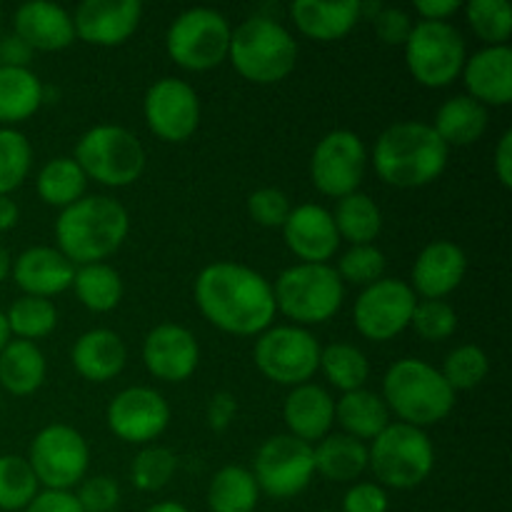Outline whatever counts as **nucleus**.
Returning a JSON list of instances; mask_svg holds the SVG:
<instances>
[{
    "instance_id": "nucleus-1",
    "label": "nucleus",
    "mask_w": 512,
    "mask_h": 512,
    "mask_svg": "<svg viewBox=\"0 0 512 512\" xmlns=\"http://www.w3.org/2000/svg\"><path fill=\"white\" fill-rule=\"evenodd\" d=\"M193 295L200 315L213 328L238 338H258L278 315L273 285L258 270L230 260L205 265L195 278Z\"/></svg>"
},
{
    "instance_id": "nucleus-2",
    "label": "nucleus",
    "mask_w": 512,
    "mask_h": 512,
    "mask_svg": "<svg viewBox=\"0 0 512 512\" xmlns=\"http://www.w3.org/2000/svg\"><path fill=\"white\" fill-rule=\"evenodd\" d=\"M450 148L423 120H400L378 135L373 168L385 185L400 190L425 188L448 168Z\"/></svg>"
},
{
    "instance_id": "nucleus-3",
    "label": "nucleus",
    "mask_w": 512,
    "mask_h": 512,
    "mask_svg": "<svg viewBox=\"0 0 512 512\" xmlns=\"http://www.w3.org/2000/svg\"><path fill=\"white\" fill-rule=\"evenodd\" d=\"M130 233V215L123 203L108 195H83L60 210L55 220L58 250L75 265L105 263L120 250Z\"/></svg>"
},
{
    "instance_id": "nucleus-4",
    "label": "nucleus",
    "mask_w": 512,
    "mask_h": 512,
    "mask_svg": "<svg viewBox=\"0 0 512 512\" xmlns=\"http://www.w3.org/2000/svg\"><path fill=\"white\" fill-rule=\"evenodd\" d=\"M380 398L398 423L420 430L443 423L455 408L453 388L438 368L420 358H403L390 365Z\"/></svg>"
},
{
    "instance_id": "nucleus-5",
    "label": "nucleus",
    "mask_w": 512,
    "mask_h": 512,
    "mask_svg": "<svg viewBox=\"0 0 512 512\" xmlns=\"http://www.w3.org/2000/svg\"><path fill=\"white\" fill-rule=\"evenodd\" d=\"M228 60L248 83L275 85L295 70L298 40L280 20L253 15L230 35Z\"/></svg>"
},
{
    "instance_id": "nucleus-6",
    "label": "nucleus",
    "mask_w": 512,
    "mask_h": 512,
    "mask_svg": "<svg viewBox=\"0 0 512 512\" xmlns=\"http://www.w3.org/2000/svg\"><path fill=\"white\" fill-rule=\"evenodd\" d=\"M278 313L298 328L328 323L338 315L345 300V285L330 263H295L273 283Z\"/></svg>"
},
{
    "instance_id": "nucleus-7",
    "label": "nucleus",
    "mask_w": 512,
    "mask_h": 512,
    "mask_svg": "<svg viewBox=\"0 0 512 512\" xmlns=\"http://www.w3.org/2000/svg\"><path fill=\"white\" fill-rule=\"evenodd\" d=\"M73 160L85 178L105 188H128L145 173V148L123 125H93L80 135Z\"/></svg>"
},
{
    "instance_id": "nucleus-8",
    "label": "nucleus",
    "mask_w": 512,
    "mask_h": 512,
    "mask_svg": "<svg viewBox=\"0 0 512 512\" xmlns=\"http://www.w3.org/2000/svg\"><path fill=\"white\" fill-rule=\"evenodd\" d=\"M433 468V440L413 425L390 423L368 445V470L383 488L413 490L430 478Z\"/></svg>"
},
{
    "instance_id": "nucleus-9",
    "label": "nucleus",
    "mask_w": 512,
    "mask_h": 512,
    "mask_svg": "<svg viewBox=\"0 0 512 512\" xmlns=\"http://www.w3.org/2000/svg\"><path fill=\"white\" fill-rule=\"evenodd\" d=\"M228 18L215 8H188L170 23L165 33V50L178 68L190 73H208L228 60Z\"/></svg>"
},
{
    "instance_id": "nucleus-10",
    "label": "nucleus",
    "mask_w": 512,
    "mask_h": 512,
    "mask_svg": "<svg viewBox=\"0 0 512 512\" xmlns=\"http://www.w3.org/2000/svg\"><path fill=\"white\" fill-rule=\"evenodd\" d=\"M405 65L415 83L423 88H448L460 78L468 60V45L463 33L453 23H413L408 40L403 45Z\"/></svg>"
},
{
    "instance_id": "nucleus-11",
    "label": "nucleus",
    "mask_w": 512,
    "mask_h": 512,
    "mask_svg": "<svg viewBox=\"0 0 512 512\" xmlns=\"http://www.w3.org/2000/svg\"><path fill=\"white\" fill-rule=\"evenodd\" d=\"M320 348L313 333L298 325H270L258 335L253 348V360L260 375L275 385L298 388L313 380L318 373Z\"/></svg>"
},
{
    "instance_id": "nucleus-12",
    "label": "nucleus",
    "mask_w": 512,
    "mask_h": 512,
    "mask_svg": "<svg viewBox=\"0 0 512 512\" xmlns=\"http://www.w3.org/2000/svg\"><path fill=\"white\" fill-rule=\"evenodd\" d=\"M28 465L38 485L45 490H68L73 493L90 468V448L83 433L70 425L53 423L38 430L28 450Z\"/></svg>"
},
{
    "instance_id": "nucleus-13",
    "label": "nucleus",
    "mask_w": 512,
    "mask_h": 512,
    "mask_svg": "<svg viewBox=\"0 0 512 512\" xmlns=\"http://www.w3.org/2000/svg\"><path fill=\"white\" fill-rule=\"evenodd\" d=\"M250 473H253L260 493H265L268 498H295L313 483V445L303 443L288 433L273 435L258 448Z\"/></svg>"
},
{
    "instance_id": "nucleus-14",
    "label": "nucleus",
    "mask_w": 512,
    "mask_h": 512,
    "mask_svg": "<svg viewBox=\"0 0 512 512\" xmlns=\"http://www.w3.org/2000/svg\"><path fill=\"white\" fill-rule=\"evenodd\" d=\"M368 170V148L353 130H330L318 140L310 158V180L328 198L358 193Z\"/></svg>"
},
{
    "instance_id": "nucleus-15",
    "label": "nucleus",
    "mask_w": 512,
    "mask_h": 512,
    "mask_svg": "<svg viewBox=\"0 0 512 512\" xmlns=\"http://www.w3.org/2000/svg\"><path fill=\"white\" fill-rule=\"evenodd\" d=\"M418 295L405 280L380 278L363 288L353 305V323L363 338L388 343L410 328Z\"/></svg>"
},
{
    "instance_id": "nucleus-16",
    "label": "nucleus",
    "mask_w": 512,
    "mask_h": 512,
    "mask_svg": "<svg viewBox=\"0 0 512 512\" xmlns=\"http://www.w3.org/2000/svg\"><path fill=\"white\" fill-rule=\"evenodd\" d=\"M200 98L180 78H160L145 90L143 118L150 133L163 143H185L200 125Z\"/></svg>"
},
{
    "instance_id": "nucleus-17",
    "label": "nucleus",
    "mask_w": 512,
    "mask_h": 512,
    "mask_svg": "<svg viewBox=\"0 0 512 512\" xmlns=\"http://www.w3.org/2000/svg\"><path fill=\"white\" fill-rule=\"evenodd\" d=\"M110 433L130 445H153L170 425V405L148 385L125 388L105 410Z\"/></svg>"
},
{
    "instance_id": "nucleus-18",
    "label": "nucleus",
    "mask_w": 512,
    "mask_h": 512,
    "mask_svg": "<svg viewBox=\"0 0 512 512\" xmlns=\"http://www.w3.org/2000/svg\"><path fill=\"white\" fill-rule=\"evenodd\" d=\"M75 40L95 48H118L135 35L143 20L140 0H83L75 8Z\"/></svg>"
},
{
    "instance_id": "nucleus-19",
    "label": "nucleus",
    "mask_w": 512,
    "mask_h": 512,
    "mask_svg": "<svg viewBox=\"0 0 512 512\" xmlns=\"http://www.w3.org/2000/svg\"><path fill=\"white\" fill-rule=\"evenodd\" d=\"M200 345L185 325L160 323L145 335L143 365L155 380L185 383L198 370Z\"/></svg>"
},
{
    "instance_id": "nucleus-20",
    "label": "nucleus",
    "mask_w": 512,
    "mask_h": 512,
    "mask_svg": "<svg viewBox=\"0 0 512 512\" xmlns=\"http://www.w3.org/2000/svg\"><path fill=\"white\" fill-rule=\"evenodd\" d=\"M280 230L288 250L300 263H330L340 248L333 213L318 203L295 205Z\"/></svg>"
},
{
    "instance_id": "nucleus-21",
    "label": "nucleus",
    "mask_w": 512,
    "mask_h": 512,
    "mask_svg": "<svg viewBox=\"0 0 512 512\" xmlns=\"http://www.w3.org/2000/svg\"><path fill=\"white\" fill-rule=\"evenodd\" d=\"M468 275V255L453 240H433L413 263V293L418 300H445L463 285Z\"/></svg>"
},
{
    "instance_id": "nucleus-22",
    "label": "nucleus",
    "mask_w": 512,
    "mask_h": 512,
    "mask_svg": "<svg viewBox=\"0 0 512 512\" xmlns=\"http://www.w3.org/2000/svg\"><path fill=\"white\" fill-rule=\"evenodd\" d=\"M463 85L473 100L485 108H505L512 100V50L510 45L480 48L463 65Z\"/></svg>"
},
{
    "instance_id": "nucleus-23",
    "label": "nucleus",
    "mask_w": 512,
    "mask_h": 512,
    "mask_svg": "<svg viewBox=\"0 0 512 512\" xmlns=\"http://www.w3.org/2000/svg\"><path fill=\"white\" fill-rule=\"evenodd\" d=\"M10 275H13L15 285L23 290V295L50 300L55 298V295L70 290L75 265L70 263L58 248H50V245H33V248L23 250V253L13 260Z\"/></svg>"
},
{
    "instance_id": "nucleus-24",
    "label": "nucleus",
    "mask_w": 512,
    "mask_h": 512,
    "mask_svg": "<svg viewBox=\"0 0 512 512\" xmlns=\"http://www.w3.org/2000/svg\"><path fill=\"white\" fill-rule=\"evenodd\" d=\"M13 33L38 53H58L75 43L73 18L68 10L48 0L23 3L13 15Z\"/></svg>"
},
{
    "instance_id": "nucleus-25",
    "label": "nucleus",
    "mask_w": 512,
    "mask_h": 512,
    "mask_svg": "<svg viewBox=\"0 0 512 512\" xmlns=\"http://www.w3.org/2000/svg\"><path fill=\"white\" fill-rule=\"evenodd\" d=\"M283 423L288 435L315 445L330 435L335 423V400L325 388L315 383L290 388L283 403Z\"/></svg>"
},
{
    "instance_id": "nucleus-26",
    "label": "nucleus",
    "mask_w": 512,
    "mask_h": 512,
    "mask_svg": "<svg viewBox=\"0 0 512 512\" xmlns=\"http://www.w3.org/2000/svg\"><path fill=\"white\" fill-rule=\"evenodd\" d=\"M70 363L83 380L98 385L108 383L123 373L128 363V348L115 330L93 328L73 343Z\"/></svg>"
},
{
    "instance_id": "nucleus-27",
    "label": "nucleus",
    "mask_w": 512,
    "mask_h": 512,
    "mask_svg": "<svg viewBox=\"0 0 512 512\" xmlns=\"http://www.w3.org/2000/svg\"><path fill=\"white\" fill-rule=\"evenodd\" d=\"M290 18L305 38L333 43L345 38L360 23V0H343V3L295 0L290 5Z\"/></svg>"
},
{
    "instance_id": "nucleus-28",
    "label": "nucleus",
    "mask_w": 512,
    "mask_h": 512,
    "mask_svg": "<svg viewBox=\"0 0 512 512\" xmlns=\"http://www.w3.org/2000/svg\"><path fill=\"white\" fill-rule=\"evenodd\" d=\"M48 375V360L38 343L10 338L8 345L0 350V390L15 395V398H28L38 393Z\"/></svg>"
},
{
    "instance_id": "nucleus-29",
    "label": "nucleus",
    "mask_w": 512,
    "mask_h": 512,
    "mask_svg": "<svg viewBox=\"0 0 512 512\" xmlns=\"http://www.w3.org/2000/svg\"><path fill=\"white\" fill-rule=\"evenodd\" d=\"M488 120V108L463 93L445 100L430 125L448 148H465L483 138L488 130Z\"/></svg>"
},
{
    "instance_id": "nucleus-30",
    "label": "nucleus",
    "mask_w": 512,
    "mask_h": 512,
    "mask_svg": "<svg viewBox=\"0 0 512 512\" xmlns=\"http://www.w3.org/2000/svg\"><path fill=\"white\" fill-rule=\"evenodd\" d=\"M335 423H340L345 435L360 440H375L390 425V410L380 393L368 388L343 393V398L335 400Z\"/></svg>"
},
{
    "instance_id": "nucleus-31",
    "label": "nucleus",
    "mask_w": 512,
    "mask_h": 512,
    "mask_svg": "<svg viewBox=\"0 0 512 512\" xmlns=\"http://www.w3.org/2000/svg\"><path fill=\"white\" fill-rule=\"evenodd\" d=\"M45 103V85L30 68H0V128L33 118Z\"/></svg>"
},
{
    "instance_id": "nucleus-32",
    "label": "nucleus",
    "mask_w": 512,
    "mask_h": 512,
    "mask_svg": "<svg viewBox=\"0 0 512 512\" xmlns=\"http://www.w3.org/2000/svg\"><path fill=\"white\" fill-rule=\"evenodd\" d=\"M315 475L333 483H353L368 470V445L345 433L325 435L313 445Z\"/></svg>"
},
{
    "instance_id": "nucleus-33",
    "label": "nucleus",
    "mask_w": 512,
    "mask_h": 512,
    "mask_svg": "<svg viewBox=\"0 0 512 512\" xmlns=\"http://www.w3.org/2000/svg\"><path fill=\"white\" fill-rule=\"evenodd\" d=\"M75 298L80 300L85 310L90 313H110L123 300V278L118 270L108 263H93L75 268L73 285Z\"/></svg>"
},
{
    "instance_id": "nucleus-34",
    "label": "nucleus",
    "mask_w": 512,
    "mask_h": 512,
    "mask_svg": "<svg viewBox=\"0 0 512 512\" xmlns=\"http://www.w3.org/2000/svg\"><path fill=\"white\" fill-rule=\"evenodd\" d=\"M85 188H88V178L80 170V165L68 155H58V158L48 160L38 170V178H35L38 198L50 208L65 210L68 205L78 203L85 195Z\"/></svg>"
},
{
    "instance_id": "nucleus-35",
    "label": "nucleus",
    "mask_w": 512,
    "mask_h": 512,
    "mask_svg": "<svg viewBox=\"0 0 512 512\" xmlns=\"http://www.w3.org/2000/svg\"><path fill=\"white\" fill-rule=\"evenodd\" d=\"M260 503V488L253 473L243 465H225L208 485L210 512H255Z\"/></svg>"
},
{
    "instance_id": "nucleus-36",
    "label": "nucleus",
    "mask_w": 512,
    "mask_h": 512,
    "mask_svg": "<svg viewBox=\"0 0 512 512\" xmlns=\"http://www.w3.org/2000/svg\"><path fill=\"white\" fill-rule=\"evenodd\" d=\"M333 220L340 243L348 240L350 245H373L383 230V213H380L378 203L360 190L338 200Z\"/></svg>"
},
{
    "instance_id": "nucleus-37",
    "label": "nucleus",
    "mask_w": 512,
    "mask_h": 512,
    "mask_svg": "<svg viewBox=\"0 0 512 512\" xmlns=\"http://www.w3.org/2000/svg\"><path fill=\"white\" fill-rule=\"evenodd\" d=\"M318 370L340 393H353L365 388L370 378L368 355L353 343H330L320 348Z\"/></svg>"
},
{
    "instance_id": "nucleus-38",
    "label": "nucleus",
    "mask_w": 512,
    "mask_h": 512,
    "mask_svg": "<svg viewBox=\"0 0 512 512\" xmlns=\"http://www.w3.org/2000/svg\"><path fill=\"white\" fill-rule=\"evenodd\" d=\"M5 323H8L10 338L35 343V340L48 338L55 330V325H58V308L53 305V300L20 295L5 310Z\"/></svg>"
},
{
    "instance_id": "nucleus-39",
    "label": "nucleus",
    "mask_w": 512,
    "mask_h": 512,
    "mask_svg": "<svg viewBox=\"0 0 512 512\" xmlns=\"http://www.w3.org/2000/svg\"><path fill=\"white\" fill-rule=\"evenodd\" d=\"M463 13L470 30L483 40L485 48L508 45L512 35V8L508 0H470L463 3Z\"/></svg>"
},
{
    "instance_id": "nucleus-40",
    "label": "nucleus",
    "mask_w": 512,
    "mask_h": 512,
    "mask_svg": "<svg viewBox=\"0 0 512 512\" xmlns=\"http://www.w3.org/2000/svg\"><path fill=\"white\" fill-rule=\"evenodd\" d=\"M38 493L40 485L28 460L20 455H0V510H25Z\"/></svg>"
},
{
    "instance_id": "nucleus-41",
    "label": "nucleus",
    "mask_w": 512,
    "mask_h": 512,
    "mask_svg": "<svg viewBox=\"0 0 512 512\" xmlns=\"http://www.w3.org/2000/svg\"><path fill=\"white\" fill-rule=\"evenodd\" d=\"M33 145L18 128H0V195H10L28 180Z\"/></svg>"
},
{
    "instance_id": "nucleus-42",
    "label": "nucleus",
    "mask_w": 512,
    "mask_h": 512,
    "mask_svg": "<svg viewBox=\"0 0 512 512\" xmlns=\"http://www.w3.org/2000/svg\"><path fill=\"white\" fill-rule=\"evenodd\" d=\"M490 373V360L480 345H458L453 353H448L440 375L445 378V383L453 388V393L458 390H473L478 385H483V380Z\"/></svg>"
},
{
    "instance_id": "nucleus-43",
    "label": "nucleus",
    "mask_w": 512,
    "mask_h": 512,
    "mask_svg": "<svg viewBox=\"0 0 512 512\" xmlns=\"http://www.w3.org/2000/svg\"><path fill=\"white\" fill-rule=\"evenodd\" d=\"M175 470L178 458L173 450L163 445H145L130 465V480L140 493H158L173 480Z\"/></svg>"
},
{
    "instance_id": "nucleus-44",
    "label": "nucleus",
    "mask_w": 512,
    "mask_h": 512,
    "mask_svg": "<svg viewBox=\"0 0 512 512\" xmlns=\"http://www.w3.org/2000/svg\"><path fill=\"white\" fill-rule=\"evenodd\" d=\"M385 268H388V260L385 253L378 245H350L348 253H343V258L338 260V278L343 280V285H358V288H368V285L378 283L380 278H385Z\"/></svg>"
},
{
    "instance_id": "nucleus-45",
    "label": "nucleus",
    "mask_w": 512,
    "mask_h": 512,
    "mask_svg": "<svg viewBox=\"0 0 512 512\" xmlns=\"http://www.w3.org/2000/svg\"><path fill=\"white\" fill-rule=\"evenodd\" d=\"M410 328L428 343H443L458 330V313L448 300H418Z\"/></svg>"
},
{
    "instance_id": "nucleus-46",
    "label": "nucleus",
    "mask_w": 512,
    "mask_h": 512,
    "mask_svg": "<svg viewBox=\"0 0 512 512\" xmlns=\"http://www.w3.org/2000/svg\"><path fill=\"white\" fill-rule=\"evenodd\" d=\"M290 210V198L280 188H258L248 195V215L260 228H283Z\"/></svg>"
},
{
    "instance_id": "nucleus-47",
    "label": "nucleus",
    "mask_w": 512,
    "mask_h": 512,
    "mask_svg": "<svg viewBox=\"0 0 512 512\" xmlns=\"http://www.w3.org/2000/svg\"><path fill=\"white\" fill-rule=\"evenodd\" d=\"M75 498L83 512H115L120 505V485L108 475H93L80 483Z\"/></svg>"
},
{
    "instance_id": "nucleus-48",
    "label": "nucleus",
    "mask_w": 512,
    "mask_h": 512,
    "mask_svg": "<svg viewBox=\"0 0 512 512\" xmlns=\"http://www.w3.org/2000/svg\"><path fill=\"white\" fill-rule=\"evenodd\" d=\"M388 490L378 483H353L343 495L340 512H388Z\"/></svg>"
},
{
    "instance_id": "nucleus-49",
    "label": "nucleus",
    "mask_w": 512,
    "mask_h": 512,
    "mask_svg": "<svg viewBox=\"0 0 512 512\" xmlns=\"http://www.w3.org/2000/svg\"><path fill=\"white\" fill-rule=\"evenodd\" d=\"M375 33L383 40L385 45H400L403 48L405 40H408L410 30H413V18L410 13H405L403 8H390V5H383L378 10V15L373 18Z\"/></svg>"
},
{
    "instance_id": "nucleus-50",
    "label": "nucleus",
    "mask_w": 512,
    "mask_h": 512,
    "mask_svg": "<svg viewBox=\"0 0 512 512\" xmlns=\"http://www.w3.org/2000/svg\"><path fill=\"white\" fill-rule=\"evenodd\" d=\"M235 415H238V400H235L233 393H215L213 398L208 400V410H205V420H208V428L213 433H225V430L233 425Z\"/></svg>"
},
{
    "instance_id": "nucleus-51",
    "label": "nucleus",
    "mask_w": 512,
    "mask_h": 512,
    "mask_svg": "<svg viewBox=\"0 0 512 512\" xmlns=\"http://www.w3.org/2000/svg\"><path fill=\"white\" fill-rule=\"evenodd\" d=\"M23 512H83V508L68 490H40Z\"/></svg>"
},
{
    "instance_id": "nucleus-52",
    "label": "nucleus",
    "mask_w": 512,
    "mask_h": 512,
    "mask_svg": "<svg viewBox=\"0 0 512 512\" xmlns=\"http://www.w3.org/2000/svg\"><path fill=\"white\" fill-rule=\"evenodd\" d=\"M33 50L15 33L0 38V68H28Z\"/></svg>"
},
{
    "instance_id": "nucleus-53",
    "label": "nucleus",
    "mask_w": 512,
    "mask_h": 512,
    "mask_svg": "<svg viewBox=\"0 0 512 512\" xmlns=\"http://www.w3.org/2000/svg\"><path fill=\"white\" fill-rule=\"evenodd\" d=\"M493 170L495 178L500 180L505 190L512 188V130L508 128L498 138V145H495L493 153Z\"/></svg>"
},
{
    "instance_id": "nucleus-54",
    "label": "nucleus",
    "mask_w": 512,
    "mask_h": 512,
    "mask_svg": "<svg viewBox=\"0 0 512 512\" xmlns=\"http://www.w3.org/2000/svg\"><path fill=\"white\" fill-rule=\"evenodd\" d=\"M458 10H463L460 0H418L415 3V13L420 20H430V23H448Z\"/></svg>"
},
{
    "instance_id": "nucleus-55",
    "label": "nucleus",
    "mask_w": 512,
    "mask_h": 512,
    "mask_svg": "<svg viewBox=\"0 0 512 512\" xmlns=\"http://www.w3.org/2000/svg\"><path fill=\"white\" fill-rule=\"evenodd\" d=\"M20 208L10 195H0V233H8L18 225Z\"/></svg>"
},
{
    "instance_id": "nucleus-56",
    "label": "nucleus",
    "mask_w": 512,
    "mask_h": 512,
    "mask_svg": "<svg viewBox=\"0 0 512 512\" xmlns=\"http://www.w3.org/2000/svg\"><path fill=\"white\" fill-rule=\"evenodd\" d=\"M145 512H190L183 503H175V500H163V503L150 505Z\"/></svg>"
},
{
    "instance_id": "nucleus-57",
    "label": "nucleus",
    "mask_w": 512,
    "mask_h": 512,
    "mask_svg": "<svg viewBox=\"0 0 512 512\" xmlns=\"http://www.w3.org/2000/svg\"><path fill=\"white\" fill-rule=\"evenodd\" d=\"M10 270H13V258H10L8 248L0 245V283H5L10 278Z\"/></svg>"
},
{
    "instance_id": "nucleus-58",
    "label": "nucleus",
    "mask_w": 512,
    "mask_h": 512,
    "mask_svg": "<svg viewBox=\"0 0 512 512\" xmlns=\"http://www.w3.org/2000/svg\"><path fill=\"white\" fill-rule=\"evenodd\" d=\"M8 340H10V330H8V323H5V313L0 310V350L8 345Z\"/></svg>"
},
{
    "instance_id": "nucleus-59",
    "label": "nucleus",
    "mask_w": 512,
    "mask_h": 512,
    "mask_svg": "<svg viewBox=\"0 0 512 512\" xmlns=\"http://www.w3.org/2000/svg\"><path fill=\"white\" fill-rule=\"evenodd\" d=\"M0 410H3V395H0Z\"/></svg>"
},
{
    "instance_id": "nucleus-60",
    "label": "nucleus",
    "mask_w": 512,
    "mask_h": 512,
    "mask_svg": "<svg viewBox=\"0 0 512 512\" xmlns=\"http://www.w3.org/2000/svg\"><path fill=\"white\" fill-rule=\"evenodd\" d=\"M320 512H335V510H320Z\"/></svg>"
},
{
    "instance_id": "nucleus-61",
    "label": "nucleus",
    "mask_w": 512,
    "mask_h": 512,
    "mask_svg": "<svg viewBox=\"0 0 512 512\" xmlns=\"http://www.w3.org/2000/svg\"><path fill=\"white\" fill-rule=\"evenodd\" d=\"M0 15H3V8H0Z\"/></svg>"
}]
</instances>
